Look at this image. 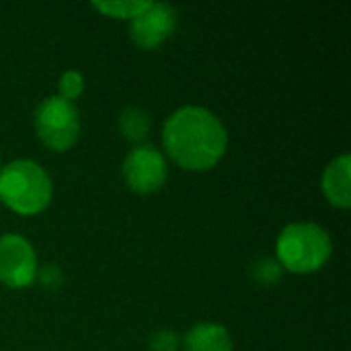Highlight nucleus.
Returning a JSON list of instances; mask_svg holds the SVG:
<instances>
[{
    "label": "nucleus",
    "mask_w": 351,
    "mask_h": 351,
    "mask_svg": "<svg viewBox=\"0 0 351 351\" xmlns=\"http://www.w3.org/2000/svg\"><path fill=\"white\" fill-rule=\"evenodd\" d=\"M39 261L33 245L14 232L0 237V282L8 288H27L35 282Z\"/></svg>",
    "instance_id": "nucleus-6"
},
{
    "label": "nucleus",
    "mask_w": 351,
    "mask_h": 351,
    "mask_svg": "<svg viewBox=\"0 0 351 351\" xmlns=\"http://www.w3.org/2000/svg\"><path fill=\"white\" fill-rule=\"evenodd\" d=\"M35 280H39L41 286L47 288V290H58V288L64 284V274H62V269H60L58 265H51V263H49V265L39 267Z\"/></svg>",
    "instance_id": "nucleus-15"
},
{
    "label": "nucleus",
    "mask_w": 351,
    "mask_h": 351,
    "mask_svg": "<svg viewBox=\"0 0 351 351\" xmlns=\"http://www.w3.org/2000/svg\"><path fill=\"white\" fill-rule=\"evenodd\" d=\"M179 337L177 333L169 331V329H160L154 331L148 339V348L150 351H177L179 350Z\"/></svg>",
    "instance_id": "nucleus-14"
},
{
    "label": "nucleus",
    "mask_w": 351,
    "mask_h": 351,
    "mask_svg": "<svg viewBox=\"0 0 351 351\" xmlns=\"http://www.w3.org/2000/svg\"><path fill=\"white\" fill-rule=\"evenodd\" d=\"M125 185L140 195L158 191L169 175L165 154L152 144H138L128 152L121 165Z\"/></svg>",
    "instance_id": "nucleus-5"
},
{
    "label": "nucleus",
    "mask_w": 351,
    "mask_h": 351,
    "mask_svg": "<svg viewBox=\"0 0 351 351\" xmlns=\"http://www.w3.org/2000/svg\"><path fill=\"white\" fill-rule=\"evenodd\" d=\"M183 348L185 351H232V339L226 327L218 323H199L187 331Z\"/></svg>",
    "instance_id": "nucleus-9"
},
{
    "label": "nucleus",
    "mask_w": 351,
    "mask_h": 351,
    "mask_svg": "<svg viewBox=\"0 0 351 351\" xmlns=\"http://www.w3.org/2000/svg\"><path fill=\"white\" fill-rule=\"evenodd\" d=\"M148 4L150 2H146V0H105V2L97 0V2H93V6L99 12L113 16V19H130V21L134 16H138Z\"/></svg>",
    "instance_id": "nucleus-11"
},
{
    "label": "nucleus",
    "mask_w": 351,
    "mask_h": 351,
    "mask_svg": "<svg viewBox=\"0 0 351 351\" xmlns=\"http://www.w3.org/2000/svg\"><path fill=\"white\" fill-rule=\"evenodd\" d=\"M162 144L181 169L208 171L224 156L228 134L216 113L199 105H185L167 117Z\"/></svg>",
    "instance_id": "nucleus-1"
},
{
    "label": "nucleus",
    "mask_w": 351,
    "mask_h": 351,
    "mask_svg": "<svg viewBox=\"0 0 351 351\" xmlns=\"http://www.w3.org/2000/svg\"><path fill=\"white\" fill-rule=\"evenodd\" d=\"M323 193L331 206L348 210L351 206V156H335L323 173Z\"/></svg>",
    "instance_id": "nucleus-8"
},
{
    "label": "nucleus",
    "mask_w": 351,
    "mask_h": 351,
    "mask_svg": "<svg viewBox=\"0 0 351 351\" xmlns=\"http://www.w3.org/2000/svg\"><path fill=\"white\" fill-rule=\"evenodd\" d=\"M51 195V177L39 162L16 158L0 169V202L12 212L35 216L49 206Z\"/></svg>",
    "instance_id": "nucleus-2"
},
{
    "label": "nucleus",
    "mask_w": 351,
    "mask_h": 351,
    "mask_svg": "<svg viewBox=\"0 0 351 351\" xmlns=\"http://www.w3.org/2000/svg\"><path fill=\"white\" fill-rule=\"evenodd\" d=\"M58 88H60V95H58V97H62V99L74 103V101L82 95V90H84V78H82V74H80L78 70H66V72L60 76Z\"/></svg>",
    "instance_id": "nucleus-13"
},
{
    "label": "nucleus",
    "mask_w": 351,
    "mask_h": 351,
    "mask_svg": "<svg viewBox=\"0 0 351 351\" xmlns=\"http://www.w3.org/2000/svg\"><path fill=\"white\" fill-rule=\"evenodd\" d=\"M251 276H253L255 282H259L263 286H269V284H276L282 278V265L278 263L276 257H261L251 265Z\"/></svg>",
    "instance_id": "nucleus-12"
},
{
    "label": "nucleus",
    "mask_w": 351,
    "mask_h": 351,
    "mask_svg": "<svg viewBox=\"0 0 351 351\" xmlns=\"http://www.w3.org/2000/svg\"><path fill=\"white\" fill-rule=\"evenodd\" d=\"M333 253L329 232L315 222L288 224L276 243V259L292 274H313L321 269Z\"/></svg>",
    "instance_id": "nucleus-3"
},
{
    "label": "nucleus",
    "mask_w": 351,
    "mask_h": 351,
    "mask_svg": "<svg viewBox=\"0 0 351 351\" xmlns=\"http://www.w3.org/2000/svg\"><path fill=\"white\" fill-rule=\"evenodd\" d=\"M177 8L167 2H150L130 21V37L142 49L162 45L177 29Z\"/></svg>",
    "instance_id": "nucleus-7"
},
{
    "label": "nucleus",
    "mask_w": 351,
    "mask_h": 351,
    "mask_svg": "<svg viewBox=\"0 0 351 351\" xmlns=\"http://www.w3.org/2000/svg\"><path fill=\"white\" fill-rule=\"evenodd\" d=\"M117 123H119V132L132 142H142L150 134V125H152L150 115L138 105H128L125 109H121Z\"/></svg>",
    "instance_id": "nucleus-10"
},
{
    "label": "nucleus",
    "mask_w": 351,
    "mask_h": 351,
    "mask_svg": "<svg viewBox=\"0 0 351 351\" xmlns=\"http://www.w3.org/2000/svg\"><path fill=\"white\" fill-rule=\"evenodd\" d=\"M37 138L53 152L70 150L80 136V113L74 103L51 95L45 97L33 113Z\"/></svg>",
    "instance_id": "nucleus-4"
}]
</instances>
